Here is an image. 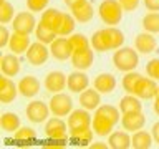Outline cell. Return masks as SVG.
I'll use <instances>...</instances> for the list:
<instances>
[{
	"mask_svg": "<svg viewBox=\"0 0 159 149\" xmlns=\"http://www.w3.org/2000/svg\"><path fill=\"white\" fill-rule=\"evenodd\" d=\"M113 63H114V68L119 70V71H124V73L134 71L139 65V55L131 47H121L114 52Z\"/></svg>",
	"mask_w": 159,
	"mask_h": 149,
	"instance_id": "1",
	"label": "cell"
},
{
	"mask_svg": "<svg viewBox=\"0 0 159 149\" xmlns=\"http://www.w3.org/2000/svg\"><path fill=\"white\" fill-rule=\"evenodd\" d=\"M98 13H99V18L103 20V23L116 27V25L121 23V20H123L124 8L121 7L119 0H103V2L99 3Z\"/></svg>",
	"mask_w": 159,
	"mask_h": 149,
	"instance_id": "2",
	"label": "cell"
},
{
	"mask_svg": "<svg viewBox=\"0 0 159 149\" xmlns=\"http://www.w3.org/2000/svg\"><path fill=\"white\" fill-rule=\"evenodd\" d=\"M93 124V119H91V114L88 113V109H75L68 114V129H70V134H75V133H81V131H86V129L91 128Z\"/></svg>",
	"mask_w": 159,
	"mask_h": 149,
	"instance_id": "3",
	"label": "cell"
},
{
	"mask_svg": "<svg viewBox=\"0 0 159 149\" xmlns=\"http://www.w3.org/2000/svg\"><path fill=\"white\" fill-rule=\"evenodd\" d=\"M50 52H52V56L55 60H60V61H65V60H71L73 55V45L70 42V38L66 37H58L50 43Z\"/></svg>",
	"mask_w": 159,
	"mask_h": 149,
	"instance_id": "4",
	"label": "cell"
},
{
	"mask_svg": "<svg viewBox=\"0 0 159 149\" xmlns=\"http://www.w3.org/2000/svg\"><path fill=\"white\" fill-rule=\"evenodd\" d=\"M25 113H27V118H28L32 123L40 124V123H43V121H47V119H48L50 113H52V109H50V104L35 99V101H32V103L27 104Z\"/></svg>",
	"mask_w": 159,
	"mask_h": 149,
	"instance_id": "5",
	"label": "cell"
},
{
	"mask_svg": "<svg viewBox=\"0 0 159 149\" xmlns=\"http://www.w3.org/2000/svg\"><path fill=\"white\" fill-rule=\"evenodd\" d=\"M25 55H27V60H28L30 65H33V66H42V65L47 63V60H48L50 55H52V52H50V48L45 43L37 40L35 43L30 45V48L27 50Z\"/></svg>",
	"mask_w": 159,
	"mask_h": 149,
	"instance_id": "6",
	"label": "cell"
},
{
	"mask_svg": "<svg viewBox=\"0 0 159 149\" xmlns=\"http://www.w3.org/2000/svg\"><path fill=\"white\" fill-rule=\"evenodd\" d=\"M50 109H52L53 116H68L73 111V101L68 94L65 93H55L53 98L50 99Z\"/></svg>",
	"mask_w": 159,
	"mask_h": 149,
	"instance_id": "7",
	"label": "cell"
},
{
	"mask_svg": "<svg viewBox=\"0 0 159 149\" xmlns=\"http://www.w3.org/2000/svg\"><path fill=\"white\" fill-rule=\"evenodd\" d=\"M12 28L13 32L23 33V35H30L35 32L37 28V20L33 17V12H20L15 15V18L12 20Z\"/></svg>",
	"mask_w": 159,
	"mask_h": 149,
	"instance_id": "8",
	"label": "cell"
},
{
	"mask_svg": "<svg viewBox=\"0 0 159 149\" xmlns=\"http://www.w3.org/2000/svg\"><path fill=\"white\" fill-rule=\"evenodd\" d=\"M101 37L104 40L106 50H118L124 43V33L119 28L111 27V25H108L106 28H101Z\"/></svg>",
	"mask_w": 159,
	"mask_h": 149,
	"instance_id": "9",
	"label": "cell"
},
{
	"mask_svg": "<svg viewBox=\"0 0 159 149\" xmlns=\"http://www.w3.org/2000/svg\"><path fill=\"white\" fill-rule=\"evenodd\" d=\"M45 133H47L48 138H68L70 136V129L68 124L63 121L60 116H55L52 119H47V124H45Z\"/></svg>",
	"mask_w": 159,
	"mask_h": 149,
	"instance_id": "10",
	"label": "cell"
},
{
	"mask_svg": "<svg viewBox=\"0 0 159 149\" xmlns=\"http://www.w3.org/2000/svg\"><path fill=\"white\" fill-rule=\"evenodd\" d=\"M68 86V76L63 71H50L45 78V88L50 93H61Z\"/></svg>",
	"mask_w": 159,
	"mask_h": 149,
	"instance_id": "11",
	"label": "cell"
},
{
	"mask_svg": "<svg viewBox=\"0 0 159 149\" xmlns=\"http://www.w3.org/2000/svg\"><path fill=\"white\" fill-rule=\"evenodd\" d=\"M18 84H15L10 76L3 74L0 76V99L2 104H10L12 101H15V98L18 96Z\"/></svg>",
	"mask_w": 159,
	"mask_h": 149,
	"instance_id": "12",
	"label": "cell"
},
{
	"mask_svg": "<svg viewBox=\"0 0 159 149\" xmlns=\"http://www.w3.org/2000/svg\"><path fill=\"white\" fill-rule=\"evenodd\" d=\"M156 93H157V84H156V79H152L151 76L146 78V76H141V79L138 81L136 84V89H134V94L141 99H152L156 98Z\"/></svg>",
	"mask_w": 159,
	"mask_h": 149,
	"instance_id": "13",
	"label": "cell"
},
{
	"mask_svg": "<svg viewBox=\"0 0 159 149\" xmlns=\"http://www.w3.org/2000/svg\"><path fill=\"white\" fill-rule=\"evenodd\" d=\"M121 124L126 131H139V129L144 128L146 124V116L141 111H134V113H124L121 116Z\"/></svg>",
	"mask_w": 159,
	"mask_h": 149,
	"instance_id": "14",
	"label": "cell"
},
{
	"mask_svg": "<svg viewBox=\"0 0 159 149\" xmlns=\"http://www.w3.org/2000/svg\"><path fill=\"white\" fill-rule=\"evenodd\" d=\"M134 47H136V50L139 53L149 55V53H152L154 50H156L157 40L152 37V33H149V32L144 30L143 33L136 35V38H134Z\"/></svg>",
	"mask_w": 159,
	"mask_h": 149,
	"instance_id": "15",
	"label": "cell"
},
{
	"mask_svg": "<svg viewBox=\"0 0 159 149\" xmlns=\"http://www.w3.org/2000/svg\"><path fill=\"white\" fill-rule=\"evenodd\" d=\"M94 61V52L91 48H84V50H78V52H73L71 55V65L76 70H88Z\"/></svg>",
	"mask_w": 159,
	"mask_h": 149,
	"instance_id": "16",
	"label": "cell"
},
{
	"mask_svg": "<svg viewBox=\"0 0 159 149\" xmlns=\"http://www.w3.org/2000/svg\"><path fill=\"white\" fill-rule=\"evenodd\" d=\"M40 88H42V83L38 81V78L32 76V74H28V76H23L22 79L18 81V91L22 96L25 98H33L37 96L40 93Z\"/></svg>",
	"mask_w": 159,
	"mask_h": 149,
	"instance_id": "17",
	"label": "cell"
},
{
	"mask_svg": "<svg viewBox=\"0 0 159 149\" xmlns=\"http://www.w3.org/2000/svg\"><path fill=\"white\" fill-rule=\"evenodd\" d=\"M89 86V78L83 70H76V71L68 74V89L73 93H81Z\"/></svg>",
	"mask_w": 159,
	"mask_h": 149,
	"instance_id": "18",
	"label": "cell"
},
{
	"mask_svg": "<svg viewBox=\"0 0 159 149\" xmlns=\"http://www.w3.org/2000/svg\"><path fill=\"white\" fill-rule=\"evenodd\" d=\"M114 126H116V124H114L111 119H108L106 116H103V114L94 111V118H93V124H91L94 134H98L99 138H104V136H108V134L113 133Z\"/></svg>",
	"mask_w": 159,
	"mask_h": 149,
	"instance_id": "19",
	"label": "cell"
},
{
	"mask_svg": "<svg viewBox=\"0 0 159 149\" xmlns=\"http://www.w3.org/2000/svg\"><path fill=\"white\" fill-rule=\"evenodd\" d=\"M63 15H65V13L60 12L58 8H47V10H43L42 20H40V22L58 33L60 27H61V22H63Z\"/></svg>",
	"mask_w": 159,
	"mask_h": 149,
	"instance_id": "20",
	"label": "cell"
},
{
	"mask_svg": "<svg viewBox=\"0 0 159 149\" xmlns=\"http://www.w3.org/2000/svg\"><path fill=\"white\" fill-rule=\"evenodd\" d=\"M99 93L96 88L89 89L86 88L84 91L80 93V103H81V108L88 109V111H93V109H96L99 106V103H101V96H99Z\"/></svg>",
	"mask_w": 159,
	"mask_h": 149,
	"instance_id": "21",
	"label": "cell"
},
{
	"mask_svg": "<svg viewBox=\"0 0 159 149\" xmlns=\"http://www.w3.org/2000/svg\"><path fill=\"white\" fill-rule=\"evenodd\" d=\"M30 45H32L30 43V35H23V33H18V32H13V35L10 37V42H8L10 52L15 53V55L27 53Z\"/></svg>",
	"mask_w": 159,
	"mask_h": 149,
	"instance_id": "22",
	"label": "cell"
},
{
	"mask_svg": "<svg viewBox=\"0 0 159 149\" xmlns=\"http://www.w3.org/2000/svg\"><path fill=\"white\" fill-rule=\"evenodd\" d=\"M93 88H96L99 93L103 94H109L114 91L116 88V78L113 76L111 73H99L96 78H94Z\"/></svg>",
	"mask_w": 159,
	"mask_h": 149,
	"instance_id": "23",
	"label": "cell"
},
{
	"mask_svg": "<svg viewBox=\"0 0 159 149\" xmlns=\"http://www.w3.org/2000/svg\"><path fill=\"white\" fill-rule=\"evenodd\" d=\"M0 70L7 76H15L20 73V60L17 58L15 53H7L0 60Z\"/></svg>",
	"mask_w": 159,
	"mask_h": 149,
	"instance_id": "24",
	"label": "cell"
},
{
	"mask_svg": "<svg viewBox=\"0 0 159 149\" xmlns=\"http://www.w3.org/2000/svg\"><path fill=\"white\" fill-rule=\"evenodd\" d=\"M108 144L113 149H128L131 147V136L128 131H113L108 138Z\"/></svg>",
	"mask_w": 159,
	"mask_h": 149,
	"instance_id": "25",
	"label": "cell"
},
{
	"mask_svg": "<svg viewBox=\"0 0 159 149\" xmlns=\"http://www.w3.org/2000/svg\"><path fill=\"white\" fill-rule=\"evenodd\" d=\"M93 7H91V3L88 2V0H84L83 3H80L76 5V7H73L71 8V15L75 18H76V22L80 23H88L89 20L93 18Z\"/></svg>",
	"mask_w": 159,
	"mask_h": 149,
	"instance_id": "26",
	"label": "cell"
},
{
	"mask_svg": "<svg viewBox=\"0 0 159 149\" xmlns=\"http://www.w3.org/2000/svg\"><path fill=\"white\" fill-rule=\"evenodd\" d=\"M119 109L121 113H134V111H141L143 109V103H141V98H138L136 94H126L119 99Z\"/></svg>",
	"mask_w": 159,
	"mask_h": 149,
	"instance_id": "27",
	"label": "cell"
},
{
	"mask_svg": "<svg viewBox=\"0 0 159 149\" xmlns=\"http://www.w3.org/2000/svg\"><path fill=\"white\" fill-rule=\"evenodd\" d=\"M152 134H149L148 131H134V134L131 136V144L134 149H149L152 146Z\"/></svg>",
	"mask_w": 159,
	"mask_h": 149,
	"instance_id": "28",
	"label": "cell"
},
{
	"mask_svg": "<svg viewBox=\"0 0 159 149\" xmlns=\"http://www.w3.org/2000/svg\"><path fill=\"white\" fill-rule=\"evenodd\" d=\"M93 128L86 129V131H81V133H75V134H70L68 136V141L71 146H76V147H84V146H89V142L93 141Z\"/></svg>",
	"mask_w": 159,
	"mask_h": 149,
	"instance_id": "29",
	"label": "cell"
},
{
	"mask_svg": "<svg viewBox=\"0 0 159 149\" xmlns=\"http://www.w3.org/2000/svg\"><path fill=\"white\" fill-rule=\"evenodd\" d=\"M35 37H37L38 42H42V43H45V45H50L55 38L58 37V33L40 22V23H37V28H35Z\"/></svg>",
	"mask_w": 159,
	"mask_h": 149,
	"instance_id": "30",
	"label": "cell"
},
{
	"mask_svg": "<svg viewBox=\"0 0 159 149\" xmlns=\"http://www.w3.org/2000/svg\"><path fill=\"white\" fill-rule=\"evenodd\" d=\"M0 124H2V129L5 133H15L20 128V118L15 113H3Z\"/></svg>",
	"mask_w": 159,
	"mask_h": 149,
	"instance_id": "31",
	"label": "cell"
},
{
	"mask_svg": "<svg viewBox=\"0 0 159 149\" xmlns=\"http://www.w3.org/2000/svg\"><path fill=\"white\" fill-rule=\"evenodd\" d=\"M15 141L17 142H23V144H32L33 141H37V131L28 126H20L17 131H15Z\"/></svg>",
	"mask_w": 159,
	"mask_h": 149,
	"instance_id": "32",
	"label": "cell"
},
{
	"mask_svg": "<svg viewBox=\"0 0 159 149\" xmlns=\"http://www.w3.org/2000/svg\"><path fill=\"white\" fill-rule=\"evenodd\" d=\"M143 28L149 33H159V12H149L144 15Z\"/></svg>",
	"mask_w": 159,
	"mask_h": 149,
	"instance_id": "33",
	"label": "cell"
},
{
	"mask_svg": "<svg viewBox=\"0 0 159 149\" xmlns=\"http://www.w3.org/2000/svg\"><path fill=\"white\" fill-rule=\"evenodd\" d=\"M141 76H143V74H139V73H136V71H128V73L123 76V81H121L124 91L129 93V94H134L136 84H138L139 79H141Z\"/></svg>",
	"mask_w": 159,
	"mask_h": 149,
	"instance_id": "34",
	"label": "cell"
},
{
	"mask_svg": "<svg viewBox=\"0 0 159 149\" xmlns=\"http://www.w3.org/2000/svg\"><path fill=\"white\" fill-rule=\"evenodd\" d=\"M75 27H76V18H75L73 15L65 13L61 27H60V30H58V35L60 37H70V35L75 32Z\"/></svg>",
	"mask_w": 159,
	"mask_h": 149,
	"instance_id": "35",
	"label": "cell"
},
{
	"mask_svg": "<svg viewBox=\"0 0 159 149\" xmlns=\"http://www.w3.org/2000/svg\"><path fill=\"white\" fill-rule=\"evenodd\" d=\"M15 10H13V5L10 2H0V23H8L15 18Z\"/></svg>",
	"mask_w": 159,
	"mask_h": 149,
	"instance_id": "36",
	"label": "cell"
},
{
	"mask_svg": "<svg viewBox=\"0 0 159 149\" xmlns=\"http://www.w3.org/2000/svg\"><path fill=\"white\" fill-rule=\"evenodd\" d=\"M70 42H71L75 52L84 50V48H88L89 45H91V42L86 38V35H83V33H71L70 35Z\"/></svg>",
	"mask_w": 159,
	"mask_h": 149,
	"instance_id": "37",
	"label": "cell"
},
{
	"mask_svg": "<svg viewBox=\"0 0 159 149\" xmlns=\"http://www.w3.org/2000/svg\"><path fill=\"white\" fill-rule=\"evenodd\" d=\"M146 73H148V76H151L152 79L159 81V58H152L151 61H148Z\"/></svg>",
	"mask_w": 159,
	"mask_h": 149,
	"instance_id": "38",
	"label": "cell"
},
{
	"mask_svg": "<svg viewBox=\"0 0 159 149\" xmlns=\"http://www.w3.org/2000/svg\"><path fill=\"white\" fill-rule=\"evenodd\" d=\"M89 42H91L93 50H96V52H106V45H104V40H103V37H101V30L94 32Z\"/></svg>",
	"mask_w": 159,
	"mask_h": 149,
	"instance_id": "39",
	"label": "cell"
},
{
	"mask_svg": "<svg viewBox=\"0 0 159 149\" xmlns=\"http://www.w3.org/2000/svg\"><path fill=\"white\" fill-rule=\"evenodd\" d=\"M68 144H70L68 138H61V139L48 138V139H45V141H42V146H45V147H65V146H68Z\"/></svg>",
	"mask_w": 159,
	"mask_h": 149,
	"instance_id": "40",
	"label": "cell"
},
{
	"mask_svg": "<svg viewBox=\"0 0 159 149\" xmlns=\"http://www.w3.org/2000/svg\"><path fill=\"white\" fill-rule=\"evenodd\" d=\"M50 0H27V8L30 12H42L47 10Z\"/></svg>",
	"mask_w": 159,
	"mask_h": 149,
	"instance_id": "41",
	"label": "cell"
},
{
	"mask_svg": "<svg viewBox=\"0 0 159 149\" xmlns=\"http://www.w3.org/2000/svg\"><path fill=\"white\" fill-rule=\"evenodd\" d=\"M119 3L124 8V12H133L139 7V0H119Z\"/></svg>",
	"mask_w": 159,
	"mask_h": 149,
	"instance_id": "42",
	"label": "cell"
},
{
	"mask_svg": "<svg viewBox=\"0 0 159 149\" xmlns=\"http://www.w3.org/2000/svg\"><path fill=\"white\" fill-rule=\"evenodd\" d=\"M10 32H8V28L5 27V25H2L0 27V47H5V45H8L10 42Z\"/></svg>",
	"mask_w": 159,
	"mask_h": 149,
	"instance_id": "43",
	"label": "cell"
},
{
	"mask_svg": "<svg viewBox=\"0 0 159 149\" xmlns=\"http://www.w3.org/2000/svg\"><path fill=\"white\" fill-rule=\"evenodd\" d=\"M144 7L151 12H159V0H144Z\"/></svg>",
	"mask_w": 159,
	"mask_h": 149,
	"instance_id": "44",
	"label": "cell"
},
{
	"mask_svg": "<svg viewBox=\"0 0 159 149\" xmlns=\"http://www.w3.org/2000/svg\"><path fill=\"white\" fill-rule=\"evenodd\" d=\"M151 134H152V139H154V142H157V144H159V121L152 124Z\"/></svg>",
	"mask_w": 159,
	"mask_h": 149,
	"instance_id": "45",
	"label": "cell"
},
{
	"mask_svg": "<svg viewBox=\"0 0 159 149\" xmlns=\"http://www.w3.org/2000/svg\"><path fill=\"white\" fill-rule=\"evenodd\" d=\"M65 2V5H66L68 8H73V7H76V5H80V3H83L84 0H63Z\"/></svg>",
	"mask_w": 159,
	"mask_h": 149,
	"instance_id": "46",
	"label": "cell"
},
{
	"mask_svg": "<svg viewBox=\"0 0 159 149\" xmlns=\"http://www.w3.org/2000/svg\"><path fill=\"white\" fill-rule=\"evenodd\" d=\"M109 146V144H104V142H93V144H89V147L91 149H106Z\"/></svg>",
	"mask_w": 159,
	"mask_h": 149,
	"instance_id": "47",
	"label": "cell"
},
{
	"mask_svg": "<svg viewBox=\"0 0 159 149\" xmlns=\"http://www.w3.org/2000/svg\"><path fill=\"white\" fill-rule=\"evenodd\" d=\"M152 108H154V113L159 116V96L154 98V106H152Z\"/></svg>",
	"mask_w": 159,
	"mask_h": 149,
	"instance_id": "48",
	"label": "cell"
},
{
	"mask_svg": "<svg viewBox=\"0 0 159 149\" xmlns=\"http://www.w3.org/2000/svg\"><path fill=\"white\" fill-rule=\"evenodd\" d=\"M156 96H159V86H157V93H156Z\"/></svg>",
	"mask_w": 159,
	"mask_h": 149,
	"instance_id": "49",
	"label": "cell"
}]
</instances>
